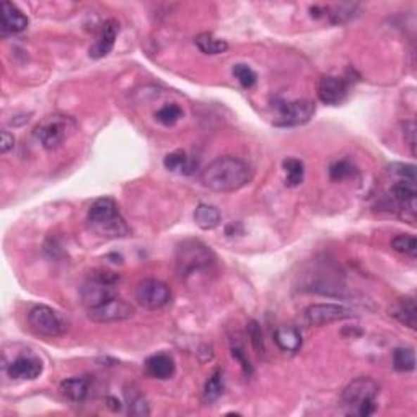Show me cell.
<instances>
[{
	"mask_svg": "<svg viewBox=\"0 0 417 417\" xmlns=\"http://www.w3.org/2000/svg\"><path fill=\"white\" fill-rule=\"evenodd\" d=\"M253 179V168L238 157H219L209 163L200 174L205 188L215 193H233Z\"/></svg>",
	"mask_w": 417,
	"mask_h": 417,
	"instance_id": "cell-1",
	"label": "cell"
},
{
	"mask_svg": "<svg viewBox=\"0 0 417 417\" xmlns=\"http://www.w3.org/2000/svg\"><path fill=\"white\" fill-rule=\"evenodd\" d=\"M89 224L98 235L110 236V238H121L129 233L124 220L120 215L117 204L111 198L96 199L89 209Z\"/></svg>",
	"mask_w": 417,
	"mask_h": 417,
	"instance_id": "cell-2",
	"label": "cell"
},
{
	"mask_svg": "<svg viewBox=\"0 0 417 417\" xmlns=\"http://www.w3.org/2000/svg\"><path fill=\"white\" fill-rule=\"evenodd\" d=\"M380 393V386L375 380L360 377L352 380L342 391V404L347 413L359 417H367L375 413V399Z\"/></svg>",
	"mask_w": 417,
	"mask_h": 417,
	"instance_id": "cell-3",
	"label": "cell"
},
{
	"mask_svg": "<svg viewBox=\"0 0 417 417\" xmlns=\"http://www.w3.org/2000/svg\"><path fill=\"white\" fill-rule=\"evenodd\" d=\"M214 255L199 240H186L177 250V271L181 279L188 281L195 274L207 272L214 264Z\"/></svg>",
	"mask_w": 417,
	"mask_h": 417,
	"instance_id": "cell-4",
	"label": "cell"
},
{
	"mask_svg": "<svg viewBox=\"0 0 417 417\" xmlns=\"http://www.w3.org/2000/svg\"><path fill=\"white\" fill-rule=\"evenodd\" d=\"M75 131L77 122L74 117L56 113V115L46 116L44 120L36 126L34 136L46 150H58L59 147H63L64 143L74 136Z\"/></svg>",
	"mask_w": 417,
	"mask_h": 417,
	"instance_id": "cell-5",
	"label": "cell"
},
{
	"mask_svg": "<svg viewBox=\"0 0 417 417\" xmlns=\"http://www.w3.org/2000/svg\"><path fill=\"white\" fill-rule=\"evenodd\" d=\"M117 279H120V277H117V274H113V272L95 271L94 274L90 276V279L82 286V303H84L85 307L94 308L108 302L110 298L115 297V284Z\"/></svg>",
	"mask_w": 417,
	"mask_h": 417,
	"instance_id": "cell-6",
	"label": "cell"
},
{
	"mask_svg": "<svg viewBox=\"0 0 417 417\" xmlns=\"http://www.w3.org/2000/svg\"><path fill=\"white\" fill-rule=\"evenodd\" d=\"M28 326L36 336L43 338H59L67 331V324L58 312L46 305H36L28 312Z\"/></svg>",
	"mask_w": 417,
	"mask_h": 417,
	"instance_id": "cell-7",
	"label": "cell"
},
{
	"mask_svg": "<svg viewBox=\"0 0 417 417\" xmlns=\"http://www.w3.org/2000/svg\"><path fill=\"white\" fill-rule=\"evenodd\" d=\"M276 116L274 124L281 127L302 126L308 122L315 115L316 106L310 100H295V101H276L274 105Z\"/></svg>",
	"mask_w": 417,
	"mask_h": 417,
	"instance_id": "cell-8",
	"label": "cell"
},
{
	"mask_svg": "<svg viewBox=\"0 0 417 417\" xmlns=\"http://www.w3.org/2000/svg\"><path fill=\"white\" fill-rule=\"evenodd\" d=\"M354 312L351 308L338 305V303H315L307 307L302 313V323L305 326H326V324L336 323L352 318Z\"/></svg>",
	"mask_w": 417,
	"mask_h": 417,
	"instance_id": "cell-9",
	"label": "cell"
},
{
	"mask_svg": "<svg viewBox=\"0 0 417 417\" xmlns=\"http://www.w3.org/2000/svg\"><path fill=\"white\" fill-rule=\"evenodd\" d=\"M136 300L147 310H160L172 302V290L158 279H143L136 287Z\"/></svg>",
	"mask_w": 417,
	"mask_h": 417,
	"instance_id": "cell-10",
	"label": "cell"
},
{
	"mask_svg": "<svg viewBox=\"0 0 417 417\" xmlns=\"http://www.w3.org/2000/svg\"><path fill=\"white\" fill-rule=\"evenodd\" d=\"M134 307L127 303L122 298L113 297L110 300L101 303V305L89 308V318L95 323H116V321H126L134 316Z\"/></svg>",
	"mask_w": 417,
	"mask_h": 417,
	"instance_id": "cell-11",
	"label": "cell"
},
{
	"mask_svg": "<svg viewBox=\"0 0 417 417\" xmlns=\"http://www.w3.org/2000/svg\"><path fill=\"white\" fill-rule=\"evenodd\" d=\"M349 82L334 75H324L318 82V98L328 106H339L347 100Z\"/></svg>",
	"mask_w": 417,
	"mask_h": 417,
	"instance_id": "cell-12",
	"label": "cell"
},
{
	"mask_svg": "<svg viewBox=\"0 0 417 417\" xmlns=\"http://www.w3.org/2000/svg\"><path fill=\"white\" fill-rule=\"evenodd\" d=\"M43 373V362L34 355H20L7 365V375L12 380H36Z\"/></svg>",
	"mask_w": 417,
	"mask_h": 417,
	"instance_id": "cell-13",
	"label": "cell"
},
{
	"mask_svg": "<svg viewBox=\"0 0 417 417\" xmlns=\"http://www.w3.org/2000/svg\"><path fill=\"white\" fill-rule=\"evenodd\" d=\"M117 33H120V23L115 18L106 20L103 23L101 32L98 34L94 46L90 48V58L91 59H103L111 53V49L115 48Z\"/></svg>",
	"mask_w": 417,
	"mask_h": 417,
	"instance_id": "cell-14",
	"label": "cell"
},
{
	"mask_svg": "<svg viewBox=\"0 0 417 417\" xmlns=\"http://www.w3.org/2000/svg\"><path fill=\"white\" fill-rule=\"evenodd\" d=\"M28 28V18L17 5L12 2L2 4V13H0V30L4 34H17Z\"/></svg>",
	"mask_w": 417,
	"mask_h": 417,
	"instance_id": "cell-15",
	"label": "cell"
},
{
	"mask_svg": "<svg viewBox=\"0 0 417 417\" xmlns=\"http://www.w3.org/2000/svg\"><path fill=\"white\" fill-rule=\"evenodd\" d=\"M60 394L70 403H84L90 391V380L85 377H75L64 380L59 386Z\"/></svg>",
	"mask_w": 417,
	"mask_h": 417,
	"instance_id": "cell-16",
	"label": "cell"
},
{
	"mask_svg": "<svg viewBox=\"0 0 417 417\" xmlns=\"http://www.w3.org/2000/svg\"><path fill=\"white\" fill-rule=\"evenodd\" d=\"M174 360L167 354H155L146 360V370L157 380H168L174 375Z\"/></svg>",
	"mask_w": 417,
	"mask_h": 417,
	"instance_id": "cell-17",
	"label": "cell"
},
{
	"mask_svg": "<svg viewBox=\"0 0 417 417\" xmlns=\"http://www.w3.org/2000/svg\"><path fill=\"white\" fill-rule=\"evenodd\" d=\"M390 315L396 318L401 324L408 326L411 329H416L417 324V307L414 297H404L399 298L398 302L391 307Z\"/></svg>",
	"mask_w": 417,
	"mask_h": 417,
	"instance_id": "cell-18",
	"label": "cell"
},
{
	"mask_svg": "<svg viewBox=\"0 0 417 417\" xmlns=\"http://www.w3.org/2000/svg\"><path fill=\"white\" fill-rule=\"evenodd\" d=\"M274 341L284 352H297L302 347V334L293 326H279L274 333Z\"/></svg>",
	"mask_w": 417,
	"mask_h": 417,
	"instance_id": "cell-19",
	"label": "cell"
},
{
	"mask_svg": "<svg viewBox=\"0 0 417 417\" xmlns=\"http://www.w3.org/2000/svg\"><path fill=\"white\" fill-rule=\"evenodd\" d=\"M194 222L200 230H214L222 222V215L214 205L199 204L194 212Z\"/></svg>",
	"mask_w": 417,
	"mask_h": 417,
	"instance_id": "cell-20",
	"label": "cell"
},
{
	"mask_svg": "<svg viewBox=\"0 0 417 417\" xmlns=\"http://www.w3.org/2000/svg\"><path fill=\"white\" fill-rule=\"evenodd\" d=\"M195 46H198L200 53L209 54V56H217L224 54L226 49H229V43L225 39H220L212 33H200L195 36L194 39Z\"/></svg>",
	"mask_w": 417,
	"mask_h": 417,
	"instance_id": "cell-21",
	"label": "cell"
},
{
	"mask_svg": "<svg viewBox=\"0 0 417 417\" xmlns=\"http://www.w3.org/2000/svg\"><path fill=\"white\" fill-rule=\"evenodd\" d=\"M282 168L286 172V184L289 188H297L300 186L303 181V177H305V167H303V162L298 160V158L289 157L282 162Z\"/></svg>",
	"mask_w": 417,
	"mask_h": 417,
	"instance_id": "cell-22",
	"label": "cell"
},
{
	"mask_svg": "<svg viewBox=\"0 0 417 417\" xmlns=\"http://www.w3.org/2000/svg\"><path fill=\"white\" fill-rule=\"evenodd\" d=\"M224 393V375L222 370H215V372L210 375V378L205 382L203 399L205 404L214 403L217 401Z\"/></svg>",
	"mask_w": 417,
	"mask_h": 417,
	"instance_id": "cell-23",
	"label": "cell"
},
{
	"mask_svg": "<svg viewBox=\"0 0 417 417\" xmlns=\"http://www.w3.org/2000/svg\"><path fill=\"white\" fill-rule=\"evenodd\" d=\"M359 7L355 4H338V5H331V7H328L324 12V15H328L329 22L334 23V25H341V23H346L349 20L354 18L355 15V10Z\"/></svg>",
	"mask_w": 417,
	"mask_h": 417,
	"instance_id": "cell-24",
	"label": "cell"
},
{
	"mask_svg": "<svg viewBox=\"0 0 417 417\" xmlns=\"http://www.w3.org/2000/svg\"><path fill=\"white\" fill-rule=\"evenodd\" d=\"M393 365L398 372H413L416 368L414 349L399 347L393 352Z\"/></svg>",
	"mask_w": 417,
	"mask_h": 417,
	"instance_id": "cell-25",
	"label": "cell"
},
{
	"mask_svg": "<svg viewBox=\"0 0 417 417\" xmlns=\"http://www.w3.org/2000/svg\"><path fill=\"white\" fill-rule=\"evenodd\" d=\"M183 117V110L178 105H165L155 113V120L165 127H172Z\"/></svg>",
	"mask_w": 417,
	"mask_h": 417,
	"instance_id": "cell-26",
	"label": "cell"
},
{
	"mask_svg": "<svg viewBox=\"0 0 417 417\" xmlns=\"http://www.w3.org/2000/svg\"><path fill=\"white\" fill-rule=\"evenodd\" d=\"M163 165H165V168L169 169V172H181V173L184 172V173H188L189 168H191L186 153H184L183 150H177V152L168 153V155L165 157Z\"/></svg>",
	"mask_w": 417,
	"mask_h": 417,
	"instance_id": "cell-27",
	"label": "cell"
},
{
	"mask_svg": "<svg viewBox=\"0 0 417 417\" xmlns=\"http://www.w3.org/2000/svg\"><path fill=\"white\" fill-rule=\"evenodd\" d=\"M391 248H393L394 251H398V253H403V255L414 257L416 251H417L416 236L406 235V233L394 236V238L391 240Z\"/></svg>",
	"mask_w": 417,
	"mask_h": 417,
	"instance_id": "cell-28",
	"label": "cell"
},
{
	"mask_svg": "<svg viewBox=\"0 0 417 417\" xmlns=\"http://www.w3.org/2000/svg\"><path fill=\"white\" fill-rule=\"evenodd\" d=\"M233 75L243 89H253L257 82V75L255 74V70L246 64H236L233 67Z\"/></svg>",
	"mask_w": 417,
	"mask_h": 417,
	"instance_id": "cell-29",
	"label": "cell"
},
{
	"mask_svg": "<svg viewBox=\"0 0 417 417\" xmlns=\"http://www.w3.org/2000/svg\"><path fill=\"white\" fill-rule=\"evenodd\" d=\"M355 174V168L351 162L347 160H339L329 168V177H331L333 181H342V179H347Z\"/></svg>",
	"mask_w": 417,
	"mask_h": 417,
	"instance_id": "cell-30",
	"label": "cell"
},
{
	"mask_svg": "<svg viewBox=\"0 0 417 417\" xmlns=\"http://www.w3.org/2000/svg\"><path fill=\"white\" fill-rule=\"evenodd\" d=\"M248 334H250V339H251V342H253L256 351L259 354L264 352V342H262V333H261L259 324H257L256 321H251L248 324Z\"/></svg>",
	"mask_w": 417,
	"mask_h": 417,
	"instance_id": "cell-31",
	"label": "cell"
},
{
	"mask_svg": "<svg viewBox=\"0 0 417 417\" xmlns=\"http://www.w3.org/2000/svg\"><path fill=\"white\" fill-rule=\"evenodd\" d=\"M231 355H233V357L241 364V367H243L245 373L251 375V372H253V367H251L250 360L246 359L245 349H243V346H241V344H233V346H231Z\"/></svg>",
	"mask_w": 417,
	"mask_h": 417,
	"instance_id": "cell-32",
	"label": "cell"
},
{
	"mask_svg": "<svg viewBox=\"0 0 417 417\" xmlns=\"http://www.w3.org/2000/svg\"><path fill=\"white\" fill-rule=\"evenodd\" d=\"M403 129H404V139L408 141L413 155H416V122L414 121H406L403 124Z\"/></svg>",
	"mask_w": 417,
	"mask_h": 417,
	"instance_id": "cell-33",
	"label": "cell"
},
{
	"mask_svg": "<svg viewBox=\"0 0 417 417\" xmlns=\"http://www.w3.org/2000/svg\"><path fill=\"white\" fill-rule=\"evenodd\" d=\"M129 408H131V413L136 414V416H147L148 414V408L146 404V401H143V398H139L132 399V404H129Z\"/></svg>",
	"mask_w": 417,
	"mask_h": 417,
	"instance_id": "cell-34",
	"label": "cell"
},
{
	"mask_svg": "<svg viewBox=\"0 0 417 417\" xmlns=\"http://www.w3.org/2000/svg\"><path fill=\"white\" fill-rule=\"evenodd\" d=\"M15 146V139L12 134L8 131L2 132V143H0V148H2V153H7L8 150H12Z\"/></svg>",
	"mask_w": 417,
	"mask_h": 417,
	"instance_id": "cell-35",
	"label": "cell"
},
{
	"mask_svg": "<svg viewBox=\"0 0 417 417\" xmlns=\"http://www.w3.org/2000/svg\"><path fill=\"white\" fill-rule=\"evenodd\" d=\"M108 403H110V408L113 411H120L121 406H120V401H116L115 398H108Z\"/></svg>",
	"mask_w": 417,
	"mask_h": 417,
	"instance_id": "cell-36",
	"label": "cell"
}]
</instances>
